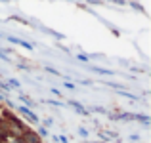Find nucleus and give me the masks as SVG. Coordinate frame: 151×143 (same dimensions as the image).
I'll return each instance as SVG.
<instances>
[{"instance_id": "1", "label": "nucleus", "mask_w": 151, "mask_h": 143, "mask_svg": "<svg viewBox=\"0 0 151 143\" xmlns=\"http://www.w3.org/2000/svg\"><path fill=\"white\" fill-rule=\"evenodd\" d=\"M14 109H15V111H19V113H21L23 117H25L27 120L31 122V124H38V122H40V118H38L37 114L33 113V109H29V107H25V105H15Z\"/></svg>"}, {"instance_id": "2", "label": "nucleus", "mask_w": 151, "mask_h": 143, "mask_svg": "<svg viewBox=\"0 0 151 143\" xmlns=\"http://www.w3.org/2000/svg\"><path fill=\"white\" fill-rule=\"evenodd\" d=\"M21 141L23 143H44V141H42V137L38 136L35 130H31V128H27L25 132L21 134Z\"/></svg>"}, {"instance_id": "3", "label": "nucleus", "mask_w": 151, "mask_h": 143, "mask_svg": "<svg viewBox=\"0 0 151 143\" xmlns=\"http://www.w3.org/2000/svg\"><path fill=\"white\" fill-rule=\"evenodd\" d=\"M8 42H12V44H17V46L25 48V50H29V51L35 50V46L31 44V42H25V40H21V38H15V36H8Z\"/></svg>"}, {"instance_id": "4", "label": "nucleus", "mask_w": 151, "mask_h": 143, "mask_svg": "<svg viewBox=\"0 0 151 143\" xmlns=\"http://www.w3.org/2000/svg\"><path fill=\"white\" fill-rule=\"evenodd\" d=\"M69 105L73 107V109L77 111V113H81V114H88V111H86V109H84V107H82L78 101H75V99H69Z\"/></svg>"}, {"instance_id": "5", "label": "nucleus", "mask_w": 151, "mask_h": 143, "mask_svg": "<svg viewBox=\"0 0 151 143\" xmlns=\"http://www.w3.org/2000/svg\"><path fill=\"white\" fill-rule=\"evenodd\" d=\"M19 101H21L25 107H29V109H33V107H35V101H33V99H31V97H27V95H23V94L19 95Z\"/></svg>"}, {"instance_id": "6", "label": "nucleus", "mask_w": 151, "mask_h": 143, "mask_svg": "<svg viewBox=\"0 0 151 143\" xmlns=\"http://www.w3.org/2000/svg\"><path fill=\"white\" fill-rule=\"evenodd\" d=\"M90 69L94 71V73H98V74H107V77H113V71H109V69H100V67H90Z\"/></svg>"}, {"instance_id": "7", "label": "nucleus", "mask_w": 151, "mask_h": 143, "mask_svg": "<svg viewBox=\"0 0 151 143\" xmlns=\"http://www.w3.org/2000/svg\"><path fill=\"white\" fill-rule=\"evenodd\" d=\"M134 120H140L144 126H149V122H151L147 114H134Z\"/></svg>"}, {"instance_id": "8", "label": "nucleus", "mask_w": 151, "mask_h": 143, "mask_svg": "<svg viewBox=\"0 0 151 143\" xmlns=\"http://www.w3.org/2000/svg\"><path fill=\"white\" fill-rule=\"evenodd\" d=\"M8 86H10V88H15V90H19L21 88V84H19V80L17 78H8V82H6Z\"/></svg>"}, {"instance_id": "9", "label": "nucleus", "mask_w": 151, "mask_h": 143, "mask_svg": "<svg viewBox=\"0 0 151 143\" xmlns=\"http://www.w3.org/2000/svg\"><path fill=\"white\" fill-rule=\"evenodd\" d=\"M0 90H2V94H10V86H8L6 84V82H2V80H0Z\"/></svg>"}, {"instance_id": "10", "label": "nucleus", "mask_w": 151, "mask_h": 143, "mask_svg": "<svg viewBox=\"0 0 151 143\" xmlns=\"http://www.w3.org/2000/svg\"><path fill=\"white\" fill-rule=\"evenodd\" d=\"M54 141H58V143H69V139H67L65 136H54Z\"/></svg>"}, {"instance_id": "11", "label": "nucleus", "mask_w": 151, "mask_h": 143, "mask_svg": "<svg viewBox=\"0 0 151 143\" xmlns=\"http://www.w3.org/2000/svg\"><path fill=\"white\" fill-rule=\"evenodd\" d=\"M37 134H38V136H40V137H48V136H50V132H48V130H46V128H44V126H42V128H40V130H38V132H37Z\"/></svg>"}, {"instance_id": "12", "label": "nucleus", "mask_w": 151, "mask_h": 143, "mask_svg": "<svg viewBox=\"0 0 151 143\" xmlns=\"http://www.w3.org/2000/svg\"><path fill=\"white\" fill-rule=\"evenodd\" d=\"M46 103H50V105H54V107H63V103L58 101V99H48Z\"/></svg>"}, {"instance_id": "13", "label": "nucleus", "mask_w": 151, "mask_h": 143, "mask_svg": "<svg viewBox=\"0 0 151 143\" xmlns=\"http://www.w3.org/2000/svg\"><path fill=\"white\" fill-rule=\"evenodd\" d=\"M77 59H78V61H84V63H88V61H90V57H88V55H84V54H78V55H77Z\"/></svg>"}, {"instance_id": "14", "label": "nucleus", "mask_w": 151, "mask_h": 143, "mask_svg": "<svg viewBox=\"0 0 151 143\" xmlns=\"http://www.w3.org/2000/svg\"><path fill=\"white\" fill-rule=\"evenodd\" d=\"M46 71H48V73H52V74H55V77H61V73H59V71H55V69H52V67H44Z\"/></svg>"}, {"instance_id": "15", "label": "nucleus", "mask_w": 151, "mask_h": 143, "mask_svg": "<svg viewBox=\"0 0 151 143\" xmlns=\"http://www.w3.org/2000/svg\"><path fill=\"white\" fill-rule=\"evenodd\" d=\"M78 134H81L82 137H88V130L86 128H78Z\"/></svg>"}, {"instance_id": "16", "label": "nucleus", "mask_w": 151, "mask_h": 143, "mask_svg": "<svg viewBox=\"0 0 151 143\" xmlns=\"http://www.w3.org/2000/svg\"><path fill=\"white\" fill-rule=\"evenodd\" d=\"M63 86H65L67 90H75V88H77V86H75L73 82H65V84H63Z\"/></svg>"}, {"instance_id": "17", "label": "nucleus", "mask_w": 151, "mask_h": 143, "mask_svg": "<svg viewBox=\"0 0 151 143\" xmlns=\"http://www.w3.org/2000/svg\"><path fill=\"white\" fill-rule=\"evenodd\" d=\"M52 94H54V95H59V97H61V92H59L58 88H52Z\"/></svg>"}, {"instance_id": "18", "label": "nucleus", "mask_w": 151, "mask_h": 143, "mask_svg": "<svg viewBox=\"0 0 151 143\" xmlns=\"http://www.w3.org/2000/svg\"><path fill=\"white\" fill-rule=\"evenodd\" d=\"M52 124H54V120H52V118H46V120H44V126H52Z\"/></svg>"}, {"instance_id": "19", "label": "nucleus", "mask_w": 151, "mask_h": 143, "mask_svg": "<svg viewBox=\"0 0 151 143\" xmlns=\"http://www.w3.org/2000/svg\"><path fill=\"white\" fill-rule=\"evenodd\" d=\"M113 2H117V4H121V6H122V4H126V2H124V0H113Z\"/></svg>"}]
</instances>
